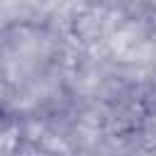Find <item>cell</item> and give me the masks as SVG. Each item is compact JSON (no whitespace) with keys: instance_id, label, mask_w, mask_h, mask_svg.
I'll use <instances>...</instances> for the list:
<instances>
[{"instance_id":"6da1fadb","label":"cell","mask_w":156,"mask_h":156,"mask_svg":"<svg viewBox=\"0 0 156 156\" xmlns=\"http://www.w3.org/2000/svg\"><path fill=\"white\" fill-rule=\"evenodd\" d=\"M20 144V127L17 124H0V156H10Z\"/></svg>"}]
</instances>
